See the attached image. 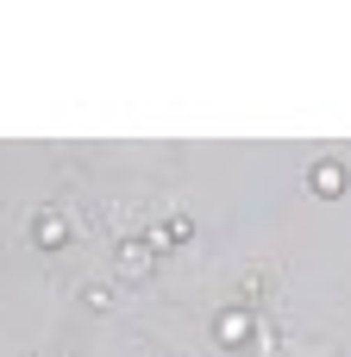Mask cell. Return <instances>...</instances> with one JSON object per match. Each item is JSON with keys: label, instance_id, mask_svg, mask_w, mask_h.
<instances>
[{"label": "cell", "instance_id": "1", "mask_svg": "<svg viewBox=\"0 0 351 357\" xmlns=\"http://www.w3.org/2000/svg\"><path fill=\"white\" fill-rule=\"evenodd\" d=\"M113 264H119V282H144V276H151V264H157V251H151V245H138V238H119Z\"/></svg>", "mask_w": 351, "mask_h": 357}, {"label": "cell", "instance_id": "2", "mask_svg": "<svg viewBox=\"0 0 351 357\" xmlns=\"http://www.w3.org/2000/svg\"><path fill=\"white\" fill-rule=\"evenodd\" d=\"M345 188H351V182H345V169H339L333 157H320V163L308 169V195H320V201H339Z\"/></svg>", "mask_w": 351, "mask_h": 357}, {"label": "cell", "instance_id": "3", "mask_svg": "<svg viewBox=\"0 0 351 357\" xmlns=\"http://www.w3.org/2000/svg\"><path fill=\"white\" fill-rule=\"evenodd\" d=\"M31 245H38V251H63V245H69V220L44 207V213L31 220Z\"/></svg>", "mask_w": 351, "mask_h": 357}, {"label": "cell", "instance_id": "4", "mask_svg": "<svg viewBox=\"0 0 351 357\" xmlns=\"http://www.w3.org/2000/svg\"><path fill=\"white\" fill-rule=\"evenodd\" d=\"M188 238H195V220H188V213H170V220L151 232V251H176V245H188Z\"/></svg>", "mask_w": 351, "mask_h": 357}, {"label": "cell", "instance_id": "5", "mask_svg": "<svg viewBox=\"0 0 351 357\" xmlns=\"http://www.w3.org/2000/svg\"><path fill=\"white\" fill-rule=\"evenodd\" d=\"M214 339H220V345H245V339H251V314H245V307H220Z\"/></svg>", "mask_w": 351, "mask_h": 357}, {"label": "cell", "instance_id": "6", "mask_svg": "<svg viewBox=\"0 0 351 357\" xmlns=\"http://www.w3.org/2000/svg\"><path fill=\"white\" fill-rule=\"evenodd\" d=\"M82 301H88V307H94V314H107V307H113V289H107V282H94V289H88V295H82Z\"/></svg>", "mask_w": 351, "mask_h": 357}]
</instances>
